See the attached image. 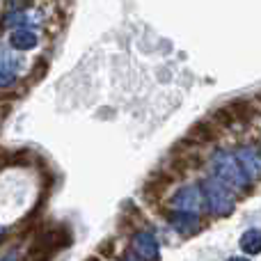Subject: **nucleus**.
Masks as SVG:
<instances>
[{"mask_svg": "<svg viewBox=\"0 0 261 261\" xmlns=\"http://www.w3.org/2000/svg\"><path fill=\"white\" fill-rule=\"evenodd\" d=\"M213 172H216V176L213 179H218L222 186H227V188H234V190H245L250 186V179L243 174V170L239 167V163H236L234 153L225 151V149H220V151L213 153Z\"/></svg>", "mask_w": 261, "mask_h": 261, "instance_id": "obj_1", "label": "nucleus"}, {"mask_svg": "<svg viewBox=\"0 0 261 261\" xmlns=\"http://www.w3.org/2000/svg\"><path fill=\"white\" fill-rule=\"evenodd\" d=\"M202 190V199L206 204V208L213 216H229L236 208V197L231 195V190L227 186H222L218 179H206L199 186Z\"/></svg>", "mask_w": 261, "mask_h": 261, "instance_id": "obj_2", "label": "nucleus"}, {"mask_svg": "<svg viewBox=\"0 0 261 261\" xmlns=\"http://www.w3.org/2000/svg\"><path fill=\"white\" fill-rule=\"evenodd\" d=\"M204 199H202V190L199 186H184L174 193L172 197V206L176 211H184V213H197L202 208Z\"/></svg>", "mask_w": 261, "mask_h": 261, "instance_id": "obj_3", "label": "nucleus"}, {"mask_svg": "<svg viewBox=\"0 0 261 261\" xmlns=\"http://www.w3.org/2000/svg\"><path fill=\"white\" fill-rule=\"evenodd\" d=\"M236 163H239V167L243 170V174L248 176V179H259V167H261V158H259V149L252 147V144H245V147H241L239 151L234 153Z\"/></svg>", "mask_w": 261, "mask_h": 261, "instance_id": "obj_4", "label": "nucleus"}, {"mask_svg": "<svg viewBox=\"0 0 261 261\" xmlns=\"http://www.w3.org/2000/svg\"><path fill=\"white\" fill-rule=\"evenodd\" d=\"M133 250H135V257L140 261H158L161 245H158V239L151 231H140L133 239Z\"/></svg>", "mask_w": 261, "mask_h": 261, "instance_id": "obj_5", "label": "nucleus"}, {"mask_svg": "<svg viewBox=\"0 0 261 261\" xmlns=\"http://www.w3.org/2000/svg\"><path fill=\"white\" fill-rule=\"evenodd\" d=\"M7 25H12L14 30H35L37 25H41V14L35 12V9H16V12H12L7 18Z\"/></svg>", "mask_w": 261, "mask_h": 261, "instance_id": "obj_6", "label": "nucleus"}, {"mask_svg": "<svg viewBox=\"0 0 261 261\" xmlns=\"http://www.w3.org/2000/svg\"><path fill=\"white\" fill-rule=\"evenodd\" d=\"M170 225L174 227L179 234L188 236V234H195V231H199V216L197 213H184V211H176L174 216H170Z\"/></svg>", "mask_w": 261, "mask_h": 261, "instance_id": "obj_7", "label": "nucleus"}, {"mask_svg": "<svg viewBox=\"0 0 261 261\" xmlns=\"http://www.w3.org/2000/svg\"><path fill=\"white\" fill-rule=\"evenodd\" d=\"M18 67H21V62L14 55H9L7 50H0V87H7L16 81Z\"/></svg>", "mask_w": 261, "mask_h": 261, "instance_id": "obj_8", "label": "nucleus"}, {"mask_svg": "<svg viewBox=\"0 0 261 261\" xmlns=\"http://www.w3.org/2000/svg\"><path fill=\"white\" fill-rule=\"evenodd\" d=\"M37 44H39V37L32 30H14L9 35V46L16 50H32L37 48Z\"/></svg>", "mask_w": 261, "mask_h": 261, "instance_id": "obj_9", "label": "nucleus"}, {"mask_svg": "<svg viewBox=\"0 0 261 261\" xmlns=\"http://www.w3.org/2000/svg\"><path fill=\"white\" fill-rule=\"evenodd\" d=\"M241 250H243L245 254H259V250H261L259 229H248L243 236H241Z\"/></svg>", "mask_w": 261, "mask_h": 261, "instance_id": "obj_10", "label": "nucleus"}, {"mask_svg": "<svg viewBox=\"0 0 261 261\" xmlns=\"http://www.w3.org/2000/svg\"><path fill=\"white\" fill-rule=\"evenodd\" d=\"M0 261H18V257H16V254H7V257H3V259H0Z\"/></svg>", "mask_w": 261, "mask_h": 261, "instance_id": "obj_11", "label": "nucleus"}, {"mask_svg": "<svg viewBox=\"0 0 261 261\" xmlns=\"http://www.w3.org/2000/svg\"><path fill=\"white\" fill-rule=\"evenodd\" d=\"M227 261H250V259H245V257H231V259H227Z\"/></svg>", "mask_w": 261, "mask_h": 261, "instance_id": "obj_12", "label": "nucleus"}, {"mask_svg": "<svg viewBox=\"0 0 261 261\" xmlns=\"http://www.w3.org/2000/svg\"><path fill=\"white\" fill-rule=\"evenodd\" d=\"M126 261H140V259L135 257V254H128V257H126Z\"/></svg>", "mask_w": 261, "mask_h": 261, "instance_id": "obj_13", "label": "nucleus"}, {"mask_svg": "<svg viewBox=\"0 0 261 261\" xmlns=\"http://www.w3.org/2000/svg\"><path fill=\"white\" fill-rule=\"evenodd\" d=\"M3 234H5V231H3V227H0V239H3Z\"/></svg>", "mask_w": 261, "mask_h": 261, "instance_id": "obj_14", "label": "nucleus"}]
</instances>
